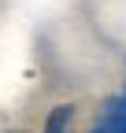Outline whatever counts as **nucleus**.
<instances>
[{"mask_svg": "<svg viewBox=\"0 0 126 133\" xmlns=\"http://www.w3.org/2000/svg\"><path fill=\"white\" fill-rule=\"evenodd\" d=\"M71 122H74V107L59 104V107H52L48 122H45V133H71Z\"/></svg>", "mask_w": 126, "mask_h": 133, "instance_id": "f257e3e1", "label": "nucleus"}]
</instances>
